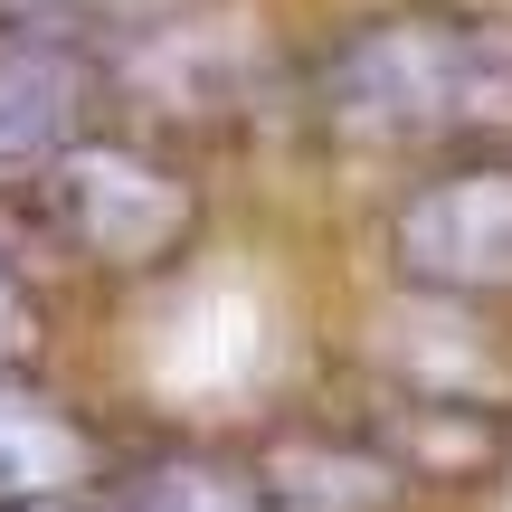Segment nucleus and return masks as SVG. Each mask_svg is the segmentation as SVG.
I'll list each match as a JSON object with an SVG mask.
<instances>
[{"instance_id":"nucleus-1","label":"nucleus","mask_w":512,"mask_h":512,"mask_svg":"<svg viewBox=\"0 0 512 512\" xmlns=\"http://www.w3.org/2000/svg\"><path fill=\"white\" fill-rule=\"evenodd\" d=\"M512 95V38L503 29H446V19H380L332 57V114L370 143L408 133L494 124Z\"/></svg>"},{"instance_id":"nucleus-6","label":"nucleus","mask_w":512,"mask_h":512,"mask_svg":"<svg viewBox=\"0 0 512 512\" xmlns=\"http://www.w3.org/2000/svg\"><path fill=\"white\" fill-rule=\"evenodd\" d=\"M143 512H275L256 465H219V456H181L143 484Z\"/></svg>"},{"instance_id":"nucleus-5","label":"nucleus","mask_w":512,"mask_h":512,"mask_svg":"<svg viewBox=\"0 0 512 512\" xmlns=\"http://www.w3.org/2000/svg\"><path fill=\"white\" fill-rule=\"evenodd\" d=\"M76 105V76L57 57H0V152H38Z\"/></svg>"},{"instance_id":"nucleus-2","label":"nucleus","mask_w":512,"mask_h":512,"mask_svg":"<svg viewBox=\"0 0 512 512\" xmlns=\"http://www.w3.org/2000/svg\"><path fill=\"white\" fill-rule=\"evenodd\" d=\"M399 247L418 275L437 285H512V171H456V181H427L399 219Z\"/></svg>"},{"instance_id":"nucleus-4","label":"nucleus","mask_w":512,"mask_h":512,"mask_svg":"<svg viewBox=\"0 0 512 512\" xmlns=\"http://www.w3.org/2000/svg\"><path fill=\"white\" fill-rule=\"evenodd\" d=\"M86 465V437H76L57 408L38 399H0V503H38L57 484H76Z\"/></svg>"},{"instance_id":"nucleus-3","label":"nucleus","mask_w":512,"mask_h":512,"mask_svg":"<svg viewBox=\"0 0 512 512\" xmlns=\"http://www.w3.org/2000/svg\"><path fill=\"white\" fill-rule=\"evenodd\" d=\"M256 484H266L275 512H389L399 503V465H380L351 437H285L256 456Z\"/></svg>"}]
</instances>
